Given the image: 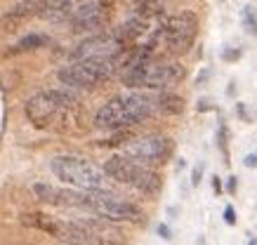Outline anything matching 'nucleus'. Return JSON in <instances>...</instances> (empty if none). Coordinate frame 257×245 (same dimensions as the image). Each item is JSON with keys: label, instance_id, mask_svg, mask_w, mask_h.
<instances>
[{"label": "nucleus", "instance_id": "6ab92c4d", "mask_svg": "<svg viewBox=\"0 0 257 245\" xmlns=\"http://www.w3.org/2000/svg\"><path fill=\"white\" fill-rule=\"evenodd\" d=\"M217 144H219V149H222V153H224V156H229V149H226V127H224V125L219 127V137H217Z\"/></svg>", "mask_w": 257, "mask_h": 245}, {"label": "nucleus", "instance_id": "aec40b11", "mask_svg": "<svg viewBox=\"0 0 257 245\" xmlns=\"http://www.w3.org/2000/svg\"><path fill=\"white\" fill-rule=\"evenodd\" d=\"M201 177H203V163H198V165L194 167V172H191V184L198 186V184H201Z\"/></svg>", "mask_w": 257, "mask_h": 245}, {"label": "nucleus", "instance_id": "a878e982", "mask_svg": "<svg viewBox=\"0 0 257 245\" xmlns=\"http://www.w3.org/2000/svg\"><path fill=\"white\" fill-rule=\"evenodd\" d=\"M158 233H161L163 238H172V236H170V229H168L165 224H161V226H158Z\"/></svg>", "mask_w": 257, "mask_h": 245}, {"label": "nucleus", "instance_id": "bb28decb", "mask_svg": "<svg viewBox=\"0 0 257 245\" xmlns=\"http://www.w3.org/2000/svg\"><path fill=\"white\" fill-rule=\"evenodd\" d=\"M212 189H215V193L222 191V182H219V177H212Z\"/></svg>", "mask_w": 257, "mask_h": 245}, {"label": "nucleus", "instance_id": "ddd939ff", "mask_svg": "<svg viewBox=\"0 0 257 245\" xmlns=\"http://www.w3.org/2000/svg\"><path fill=\"white\" fill-rule=\"evenodd\" d=\"M22 224L24 226H31V229L45 231L50 236H57V229H59V221L52 219V217H47V214H40V212L22 214Z\"/></svg>", "mask_w": 257, "mask_h": 245}, {"label": "nucleus", "instance_id": "423d86ee", "mask_svg": "<svg viewBox=\"0 0 257 245\" xmlns=\"http://www.w3.org/2000/svg\"><path fill=\"white\" fill-rule=\"evenodd\" d=\"M163 38L172 52H187L194 45V38L198 33V19L191 12H179L170 17L163 26Z\"/></svg>", "mask_w": 257, "mask_h": 245}, {"label": "nucleus", "instance_id": "f03ea898", "mask_svg": "<svg viewBox=\"0 0 257 245\" xmlns=\"http://www.w3.org/2000/svg\"><path fill=\"white\" fill-rule=\"evenodd\" d=\"M187 76L184 66L175 62H137L127 64L123 71V83L127 87H147V90H165Z\"/></svg>", "mask_w": 257, "mask_h": 245}, {"label": "nucleus", "instance_id": "dca6fc26", "mask_svg": "<svg viewBox=\"0 0 257 245\" xmlns=\"http://www.w3.org/2000/svg\"><path fill=\"white\" fill-rule=\"evenodd\" d=\"M47 43H50V40H47V36H43V33H29V36H24V38L17 43L12 52H31V50L45 48Z\"/></svg>", "mask_w": 257, "mask_h": 245}, {"label": "nucleus", "instance_id": "9b49d317", "mask_svg": "<svg viewBox=\"0 0 257 245\" xmlns=\"http://www.w3.org/2000/svg\"><path fill=\"white\" fill-rule=\"evenodd\" d=\"M144 33H147V19H142V17H133V19H127L125 24L118 26V31L113 33V36H116L125 48H127V45H133L135 40H140Z\"/></svg>", "mask_w": 257, "mask_h": 245}, {"label": "nucleus", "instance_id": "7ed1b4c3", "mask_svg": "<svg viewBox=\"0 0 257 245\" xmlns=\"http://www.w3.org/2000/svg\"><path fill=\"white\" fill-rule=\"evenodd\" d=\"M50 170L57 179L76 189H109V174L101 167L83 158H76V156H57L50 163Z\"/></svg>", "mask_w": 257, "mask_h": 245}, {"label": "nucleus", "instance_id": "a211bd4d", "mask_svg": "<svg viewBox=\"0 0 257 245\" xmlns=\"http://www.w3.org/2000/svg\"><path fill=\"white\" fill-rule=\"evenodd\" d=\"M241 22H243V29H245L250 36H257V17H255V10H252V5H245V8H243Z\"/></svg>", "mask_w": 257, "mask_h": 245}, {"label": "nucleus", "instance_id": "20e7f679", "mask_svg": "<svg viewBox=\"0 0 257 245\" xmlns=\"http://www.w3.org/2000/svg\"><path fill=\"white\" fill-rule=\"evenodd\" d=\"M104 172L109 174V179H116L120 184H127L133 189L147 193V196H154L161 191L163 182H161V174L149 170L144 163H137V160L127 158V156H113V158L106 160V165L101 167Z\"/></svg>", "mask_w": 257, "mask_h": 245}, {"label": "nucleus", "instance_id": "6e6552de", "mask_svg": "<svg viewBox=\"0 0 257 245\" xmlns=\"http://www.w3.org/2000/svg\"><path fill=\"white\" fill-rule=\"evenodd\" d=\"M104 24H106V10L99 3H83L71 15L73 33H99Z\"/></svg>", "mask_w": 257, "mask_h": 245}, {"label": "nucleus", "instance_id": "412c9836", "mask_svg": "<svg viewBox=\"0 0 257 245\" xmlns=\"http://www.w3.org/2000/svg\"><path fill=\"white\" fill-rule=\"evenodd\" d=\"M222 59H224V62H236V59H241V52H238V50H224V52H222Z\"/></svg>", "mask_w": 257, "mask_h": 245}, {"label": "nucleus", "instance_id": "4468645a", "mask_svg": "<svg viewBox=\"0 0 257 245\" xmlns=\"http://www.w3.org/2000/svg\"><path fill=\"white\" fill-rule=\"evenodd\" d=\"M47 97L52 99V102L59 106V109H69V106H73V104L78 102V95L71 90V87H52V90H45Z\"/></svg>", "mask_w": 257, "mask_h": 245}, {"label": "nucleus", "instance_id": "f257e3e1", "mask_svg": "<svg viewBox=\"0 0 257 245\" xmlns=\"http://www.w3.org/2000/svg\"><path fill=\"white\" fill-rule=\"evenodd\" d=\"M120 64V57H90V59H73V64L62 66L57 71L59 83L71 90H90L101 80L113 76Z\"/></svg>", "mask_w": 257, "mask_h": 245}, {"label": "nucleus", "instance_id": "5701e85b", "mask_svg": "<svg viewBox=\"0 0 257 245\" xmlns=\"http://www.w3.org/2000/svg\"><path fill=\"white\" fill-rule=\"evenodd\" d=\"M236 186H238L236 177H229V179H226V193H236Z\"/></svg>", "mask_w": 257, "mask_h": 245}, {"label": "nucleus", "instance_id": "9d476101", "mask_svg": "<svg viewBox=\"0 0 257 245\" xmlns=\"http://www.w3.org/2000/svg\"><path fill=\"white\" fill-rule=\"evenodd\" d=\"M59 111L62 109L47 97V92H38V95H33L26 102V118L31 120L36 127H47L57 118Z\"/></svg>", "mask_w": 257, "mask_h": 245}, {"label": "nucleus", "instance_id": "b1692460", "mask_svg": "<svg viewBox=\"0 0 257 245\" xmlns=\"http://www.w3.org/2000/svg\"><path fill=\"white\" fill-rule=\"evenodd\" d=\"M243 163H245V167H257V153H248Z\"/></svg>", "mask_w": 257, "mask_h": 245}, {"label": "nucleus", "instance_id": "f3484780", "mask_svg": "<svg viewBox=\"0 0 257 245\" xmlns=\"http://www.w3.org/2000/svg\"><path fill=\"white\" fill-rule=\"evenodd\" d=\"M33 193L38 198L40 203H50L55 205V198H57V189L52 184H33Z\"/></svg>", "mask_w": 257, "mask_h": 245}, {"label": "nucleus", "instance_id": "393cba45", "mask_svg": "<svg viewBox=\"0 0 257 245\" xmlns=\"http://www.w3.org/2000/svg\"><path fill=\"white\" fill-rule=\"evenodd\" d=\"M196 109H198V111H210L212 109V102H210V99H201Z\"/></svg>", "mask_w": 257, "mask_h": 245}, {"label": "nucleus", "instance_id": "0eeeda50", "mask_svg": "<svg viewBox=\"0 0 257 245\" xmlns=\"http://www.w3.org/2000/svg\"><path fill=\"white\" fill-rule=\"evenodd\" d=\"M125 156L137 160V163H144V165L165 163L172 156V139L163 135L142 137V139H135L133 144L125 146Z\"/></svg>", "mask_w": 257, "mask_h": 245}, {"label": "nucleus", "instance_id": "2eb2a0df", "mask_svg": "<svg viewBox=\"0 0 257 245\" xmlns=\"http://www.w3.org/2000/svg\"><path fill=\"white\" fill-rule=\"evenodd\" d=\"M135 17H142V19H154V17L163 15V3L161 0H137L133 5Z\"/></svg>", "mask_w": 257, "mask_h": 245}, {"label": "nucleus", "instance_id": "1a4fd4ad", "mask_svg": "<svg viewBox=\"0 0 257 245\" xmlns=\"http://www.w3.org/2000/svg\"><path fill=\"white\" fill-rule=\"evenodd\" d=\"M120 109H123L125 123L127 127L137 125L142 120H147L154 113V97L142 95V92H133V95L120 97Z\"/></svg>", "mask_w": 257, "mask_h": 245}, {"label": "nucleus", "instance_id": "f8f14e48", "mask_svg": "<svg viewBox=\"0 0 257 245\" xmlns=\"http://www.w3.org/2000/svg\"><path fill=\"white\" fill-rule=\"evenodd\" d=\"M154 111L165 113V116H177L184 111V99L179 95H172V92H161L154 97Z\"/></svg>", "mask_w": 257, "mask_h": 245}, {"label": "nucleus", "instance_id": "39448f33", "mask_svg": "<svg viewBox=\"0 0 257 245\" xmlns=\"http://www.w3.org/2000/svg\"><path fill=\"white\" fill-rule=\"evenodd\" d=\"M83 207L92 210L109 221H144V212L140 207L111 193L109 189H83Z\"/></svg>", "mask_w": 257, "mask_h": 245}, {"label": "nucleus", "instance_id": "4be33fe9", "mask_svg": "<svg viewBox=\"0 0 257 245\" xmlns=\"http://www.w3.org/2000/svg\"><path fill=\"white\" fill-rule=\"evenodd\" d=\"M224 221L226 224H236V212H234V207L231 205L224 207Z\"/></svg>", "mask_w": 257, "mask_h": 245}]
</instances>
